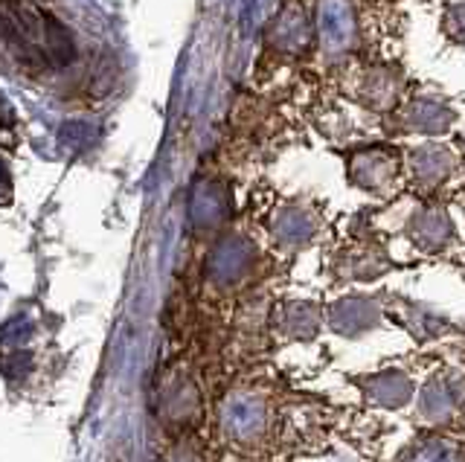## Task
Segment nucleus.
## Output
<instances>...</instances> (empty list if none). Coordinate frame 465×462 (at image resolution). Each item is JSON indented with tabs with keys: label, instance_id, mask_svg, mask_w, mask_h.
<instances>
[{
	"label": "nucleus",
	"instance_id": "f257e3e1",
	"mask_svg": "<svg viewBox=\"0 0 465 462\" xmlns=\"http://www.w3.org/2000/svg\"><path fill=\"white\" fill-rule=\"evenodd\" d=\"M0 62L50 93L67 82L79 44L53 0H0Z\"/></svg>",
	"mask_w": 465,
	"mask_h": 462
}]
</instances>
